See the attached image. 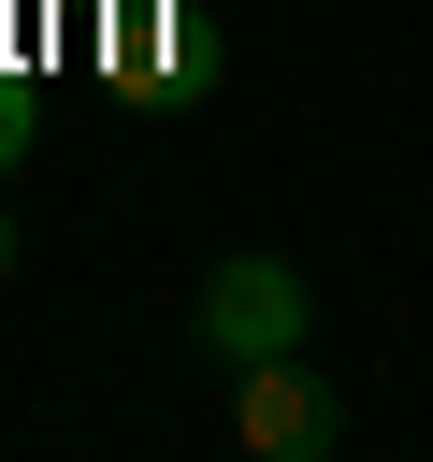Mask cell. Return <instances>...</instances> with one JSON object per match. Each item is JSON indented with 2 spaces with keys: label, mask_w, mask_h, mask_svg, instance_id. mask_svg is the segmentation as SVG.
<instances>
[{
  "label": "cell",
  "mask_w": 433,
  "mask_h": 462,
  "mask_svg": "<svg viewBox=\"0 0 433 462\" xmlns=\"http://www.w3.org/2000/svg\"><path fill=\"white\" fill-rule=\"evenodd\" d=\"M231 433H245L260 462H332V448H346V404L318 390L303 346H274V361H231Z\"/></svg>",
  "instance_id": "6da1fadb"
},
{
  "label": "cell",
  "mask_w": 433,
  "mask_h": 462,
  "mask_svg": "<svg viewBox=\"0 0 433 462\" xmlns=\"http://www.w3.org/2000/svg\"><path fill=\"white\" fill-rule=\"evenodd\" d=\"M188 318H202V346H216V361H274V346H303V318H318V303H303V274H289V260H216Z\"/></svg>",
  "instance_id": "7a4b0ae2"
}]
</instances>
